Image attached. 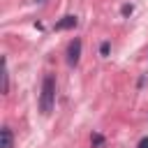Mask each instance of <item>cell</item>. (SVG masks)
<instances>
[{"label": "cell", "instance_id": "obj_1", "mask_svg": "<svg viewBox=\"0 0 148 148\" xmlns=\"http://www.w3.org/2000/svg\"><path fill=\"white\" fill-rule=\"evenodd\" d=\"M53 104H56V76L53 74H46L42 79V92H39V111L44 116H49L53 111Z\"/></svg>", "mask_w": 148, "mask_h": 148}, {"label": "cell", "instance_id": "obj_2", "mask_svg": "<svg viewBox=\"0 0 148 148\" xmlns=\"http://www.w3.org/2000/svg\"><path fill=\"white\" fill-rule=\"evenodd\" d=\"M65 60H67L69 67H76V65H79V60H81V39H79V37H74V39L67 44Z\"/></svg>", "mask_w": 148, "mask_h": 148}, {"label": "cell", "instance_id": "obj_3", "mask_svg": "<svg viewBox=\"0 0 148 148\" xmlns=\"http://www.w3.org/2000/svg\"><path fill=\"white\" fill-rule=\"evenodd\" d=\"M76 23H79V18H76L74 14H67V16H62L60 21H56L53 30H74V28H76Z\"/></svg>", "mask_w": 148, "mask_h": 148}, {"label": "cell", "instance_id": "obj_4", "mask_svg": "<svg viewBox=\"0 0 148 148\" xmlns=\"http://www.w3.org/2000/svg\"><path fill=\"white\" fill-rule=\"evenodd\" d=\"M0 136H2V148H14V132H12V127H2L0 130Z\"/></svg>", "mask_w": 148, "mask_h": 148}, {"label": "cell", "instance_id": "obj_5", "mask_svg": "<svg viewBox=\"0 0 148 148\" xmlns=\"http://www.w3.org/2000/svg\"><path fill=\"white\" fill-rule=\"evenodd\" d=\"M2 92H9V69H7V60H2Z\"/></svg>", "mask_w": 148, "mask_h": 148}, {"label": "cell", "instance_id": "obj_6", "mask_svg": "<svg viewBox=\"0 0 148 148\" xmlns=\"http://www.w3.org/2000/svg\"><path fill=\"white\" fill-rule=\"evenodd\" d=\"M104 143H106V139H104L99 132H92V136H90V146H92V148H104Z\"/></svg>", "mask_w": 148, "mask_h": 148}, {"label": "cell", "instance_id": "obj_7", "mask_svg": "<svg viewBox=\"0 0 148 148\" xmlns=\"http://www.w3.org/2000/svg\"><path fill=\"white\" fill-rule=\"evenodd\" d=\"M109 51H111V42H102V44H99V56H102V58H106V56H109Z\"/></svg>", "mask_w": 148, "mask_h": 148}, {"label": "cell", "instance_id": "obj_8", "mask_svg": "<svg viewBox=\"0 0 148 148\" xmlns=\"http://www.w3.org/2000/svg\"><path fill=\"white\" fill-rule=\"evenodd\" d=\"M120 12H123V16H130V14L134 12V7H132V5H123V9H120Z\"/></svg>", "mask_w": 148, "mask_h": 148}, {"label": "cell", "instance_id": "obj_9", "mask_svg": "<svg viewBox=\"0 0 148 148\" xmlns=\"http://www.w3.org/2000/svg\"><path fill=\"white\" fill-rule=\"evenodd\" d=\"M136 148H148V136H143V139L139 141V146H136Z\"/></svg>", "mask_w": 148, "mask_h": 148}, {"label": "cell", "instance_id": "obj_10", "mask_svg": "<svg viewBox=\"0 0 148 148\" xmlns=\"http://www.w3.org/2000/svg\"><path fill=\"white\" fill-rule=\"evenodd\" d=\"M35 2H37V5H44V2H46V0H35Z\"/></svg>", "mask_w": 148, "mask_h": 148}]
</instances>
